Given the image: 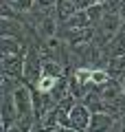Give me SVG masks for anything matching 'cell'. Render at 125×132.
<instances>
[{
    "label": "cell",
    "mask_w": 125,
    "mask_h": 132,
    "mask_svg": "<svg viewBox=\"0 0 125 132\" xmlns=\"http://www.w3.org/2000/svg\"><path fill=\"white\" fill-rule=\"evenodd\" d=\"M116 126H119V119L116 117H112L108 112H92L88 132H114Z\"/></svg>",
    "instance_id": "obj_6"
},
{
    "label": "cell",
    "mask_w": 125,
    "mask_h": 132,
    "mask_svg": "<svg viewBox=\"0 0 125 132\" xmlns=\"http://www.w3.org/2000/svg\"><path fill=\"white\" fill-rule=\"evenodd\" d=\"M112 77H110V73L105 71V66H99V68H92V84L94 86H103V84H108Z\"/></svg>",
    "instance_id": "obj_16"
},
{
    "label": "cell",
    "mask_w": 125,
    "mask_h": 132,
    "mask_svg": "<svg viewBox=\"0 0 125 132\" xmlns=\"http://www.w3.org/2000/svg\"><path fill=\"white\" fill-rule=\"evenodd\" d=\"M59 0H35V7H33V11H40V13L48 15V13H55V7Z\"/></svg>",
    "instance_id": "obj_15"
},
{
    "label": "cell",
    "mask_w": 125,
    "mask_h": 132,
    "mask_svg": "<svg viewBox=\"0 0 125 132\" xmlns=\"http://www.w3.org/2000/svg\"><path fill=\"white\" fill-rule=\"evenodd\" d=\"M92 5H105V0H92Z\"/></svg>",
    "instance_id": "obj_21"
},
{
    "label": "cell",
    "mask_w": 125,
    "mask_h": 132,
    "mask_svg": "<svg viewBox=\"0 0 125 132\" xmlns=\"http://www.w3.org/2000/svg\"><path fill=\"white\" fill-rule=\"evenodd\" d=\"M57 79H59V77H53V75H46V73H42V77L37 79V84L33 86V88L40 90V93H53V88H55Z\"/></svg>",
    "instance_id": "obj_13"
},
{
    "label": "cell",
    "mask_w": 125,
    "mask_h": 132,
    "mask_svg": "<svg viewBox=\"0 0 125 132\" xmlns=\"http://www.w3.org/2000/svg\"><path fill=\"white\" fill-rule=\"evenodd\" d=\"M123 31H125V27H123Z\"/></svg>",
    "instance_id": "obj_25"
},
{
    "label": "cell",
    "mask_w": 125,
    "mask_h": 132,
    "mask_svg": "<svg viewBox=\"0 0 125 132\" xmlns=\"http://www.w3.org/2000/svg\"><path fill=\"white\" fill-rule=\"evenodd\" d=\"M31 132H42V130H37V128H33V130H31Z\"/></svg>",
    "instance_id": "obj_23"
},
{
    "label": "cell",
    "mask_w": 125,
    "mask_h": 132,
    "mask_svg": "<svg viewBox=\"0 0 125 132\" xmlns=\"http://www.w3.org/2000/svg\"><path fill=\"white\" fill-rule=\"evenodd\" d=\"M121 81H123V93H125V79H121Z\"/></svg>",
    "instance_id": "obj_24"
},
{
    "label": "cell",
    "mask_w": 125,
    "mask_h": 132,
    "mask_svg": "<svg viewBox=\"0 0 125 132\" xmlns=\"http://www.w3.org/2000/svg\"><path fill=\"white\" fill-rule=\"evenodd\" d=\"M77 11H79V9L70 2V0H59V2H57V7H55V15H57V20H59V27L66 22V20H70Z\"/></svg>",
    "instance_id": "obj_11"
},
{
    "label": "cell",
    "mask_w": 125,
    "mask_h": 132,
    "mask_svg": "<svg viewBox=\"0 0 125 132\" xmlns=\"http://www.w3.org/2000/svg\"><path fill=\"white\" fill-rule=\"evenodd\" d=\"M59 132H79V130H75V128H64V126H59Z\"/></svg>",
    "instance_id": "obj_19"
},
{
    "label": "cell",
    "mask_w": 125,
    "mask_h": 132,
    "mask_svg": "<svg viewBox=\"0 0 125 132\" xmlns=\"http://www.w3.org/2000/svg\"><path fill=\"white\" fill-rule=\"evenodd\" d=\"M77 9H88V7H92V0H70Z\"/></svg>",
    "instance_id": "obj_18"
},
{
    "label": "cell",
    "mask_w": 125,
    "mask_h": 132,
    "mask_svg": "<svg viewBox=\"0 0 125 132\" xmlns=\"http://www.w3.org/2000/svg\"><path fill=\"white\" fill-rule=\"evenodd\" d=\"M37 33H40L44 40L57 35V33H59V20H57V15L55 13L44 15V18L40 20V24H37Z\"/></svg>",
    "instance_id": "obj_9"
},
{
    "label": "cell",
    "mask_w": 125,
    "mask_h": 132,
    "mask_svg": "<svg viewBox=\"0 0 125 132\" xmlns=\"http://www.w3.org/2000/svg\"><path fill=\"white\" fill-rule=\"evenodd\" d=\"M29 40L22 38H2L0 40V55H26Z\"/></svg>",
    "instance_id": "obj_7"
},
{
    "label": "cell",
    "mask_w": 125,
    "mask_h": 132,
    "mask_svg": "<svg viewBox=\"0 0 125 132\" xmlns=\"http://www.w3.org/2000/svg\"><path fill=\"white\" fill-rule=\"evenodd\" d=\"M15 121H18V108H15L13 93L2 95V108H0V126H2V132L9 130Z\"/></svg>",
    "instance_id": "obj_4"
},
{
    "label": "cell",
    "mask_w": 125,
    "mask_h": 132,
    "mask_svg": "<svg viewBox=\"0 0 125 132\" xmlns=\"http://www.w3.org/2000/svg\"><path fill=\"white\" fill-rule=\"evenodd\" d=\"M44 73V57L40 53V46H29L26 55H24V79L22 84L35 86L37 79Z\"/></svg>",
    "instance_id": "obj_1"
},
{
    "label": "cell",
    "mask_w": 125,
    "mask_h": 132,
    "mask_svg": "<svg viewBox=\"0 0 125 132\" xmlns=\"http://www.w3.org/2000/svg\"><path fill=\"white\" fill-rule=\"evenodd\" d=\"M88 27H90L88 13H86V9H79L77 13H75L70 20H66L59 29H88Z\"/></svg>",
    "instance_id": "obj_12"
},
{
    "label": "cell",
    "mask_w": 125,
    "mask_h": 132,
    "mask_svg": "<svg viewBox=\"0 0 125 132\" xmlns=\"http://www.w3.org/2000/svg\"><path fill=\"white\" fill-rule=\"evenodd\" d=\"M123 2H125V0H123Z\"/></svg>",
    "instance_id": "obj_26"
},
{
    "label": "cell",
    "mask_w": 125,
    "mask_h": 132,
    "mask_svg": "<svg viewBox=\"0 0 125 132\" xmlns=\"http://www.w3.org/2000/svg\"><path fill=\"white\" fill-rule=\"evenodd\" d=\"M90 117H92V110L83 104V101H79V104L70 110V128H75V130H79V132H88Z\"/></svg>",
    "instance_id": "obj_5"
},
{
    "label": "cell",
    "mask_w": 125,
    "mask_h": 132,
    "mask_svg": "<svg viewBox=\"0 0 125 132\" xmlns=\"http://www.w3.org/2000/svg\"><path fill=\"white\" fill-rule=\"evenodd\" d=\"M121 18H123V27H125V5H123V9H121Z\"/></svg>",
    "instance_id": "obj_20"
},
{
    "label": "cell",
    "mask_w": 125,
    "mask_h": 132,
    "mask_svg": "<svg viewBox=\"0 0 125 132\" xmlns=\"http://www.w3.org/2000/svg\"><path fill=\"white\" fill-rule=\"evenodd\" d=\"M46 132H59V126H57V128H51V130H46Z\"/></svg>",
    "instance_id": "obj_22"
},
{
    "label": "cell",
    "mask_w": 125,
    "mask_h": 132,
    "mask_svg": "<svg viewBox=\"0 0 125 132\" xmlns=\"http://www.w3.org/2000/svg\"><path fill=\"white\" fill-rule=\"evenodd\" d=\"M123 55H125V31L121 29L114 38L110 40V44L103 48V57L108 62V57H123Z\"/></svg>",
    "instance_id": "obj_8"
},
{
    "label": "cell",
    "mask_w": 125,
    "mask_h": 132,
    "mask_svg": "<svg viewBox=\"0 0 125 132\" xmlns=\"http://www.w3.org/2000/svg\"><path fill=\"white\" fill-rule=\"evenodd\" d=\"M0 68H2V75H9L13 79L22 81L24 79V55H2Z\"/></svg>",
    "instance_id": "obj_3"
},
{
    "label": "cell",
    "mask_w": 125,
    "mask_h": 132,
    "mask_svg": "<svg viewBox=\"0 0 125 132\" xmlns=\"http://www.w3.org/2000/svg\"><path fill=\"white\" fill-rule=\"evenodd\" d=\"M33 126H35L33 121H26V119H18V121H15L13 126L9 128V130H5V132H31V130H33Z\"/></svg>",
    "instance_id": "obj_17"
},
{
    "label": "cell",
    "mask_w": 125,
    "mask_h": 132,
    "mask_svg": "<svg viewBox=\"0 0 125 132\" xmlns=\"http://www.w3.org/2000/svg\"><path fill=\"white\" fill-rule=\"evenodd\" d=\"M86 13H88V20H90V27L97 29L99 24H101L103 15H105V9H103V5H92L86 9Z\"/></svg>",
    "instance_id": "obj_14"
},
{
    "label": "cell",
    "mask_w": 125,
    "mask_h": 132,
    "mask_svg": "<svg viewBox=\"0 0 125 132\" xmlns=\"http://www.w3.org/2000/svg\"><path fill=\"white\" fill-rule=\"evenodd\" d=\"M15 108H18V119H26V121L35 123V104H33V90L31 86L20 81L13 90Z\"/></svg>",
    "instance_id": "obj_2"
},
{
    "label": "cell",
    "mask_w": 125,
    "mask_h": 132,
    "mask_svg": "<svg viewBox=\"0 0 125 132\" xmlns=\"http://www.w3.org/2000/svg\"><path fill=\"white\" fill-rule=\"evenodd\" d=\"M105 71L110 73L112 79H123V75H125V55L123 57H108Z\"/></svg>",
    "instance_id": "obj_10"
}]
</instances>
